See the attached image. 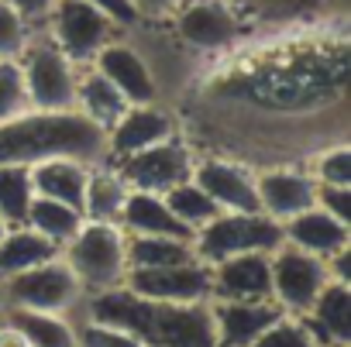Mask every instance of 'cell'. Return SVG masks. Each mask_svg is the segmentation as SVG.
<instances>
[{
	"instance_id": "obj_1",
	"label": "cell",
	"mask_w": 351,
	"mask_h": 347,
	"mask_svg": "<svg viewBox=\"0 0 351 347\" xmlns=\"http://www.w3.org/2000/svg\"><path fill=\"white\" fill-rule=\"evenodd\" d=\"M86 316L131 330L145 347H217L210 299L207 303H158L128 289H107L83 299Z\"/></svg>"
},
{
	"instance_id": "obj_2",
	"label": "cell",
	"mask_w": 351,
	"mask_h": 347,
	"mask_svg": "<svg viewBox=\"0 0 351 347\" xmlns=\"http://www.w3.org/2000/svg\"><path fill=\"white\" fill-rule=\"evenodd\" d=\"M56 155L104 162V131L80 110H25L0 120V165H35Z\"/></svg>"
},
{
	"instance_id": "obj_3",
	"label": "cell",
	"mask_w": 351,
	"mask_h": 347,
	"mask_svg": "<svg viewBox=\"0 0 351 347\" xmlns=\"http://www.w3.org/2000/svg\"><path fill=\"white\" fill-rule=\"evenodd\" d=\"M66 265L76 272L86 296L121 289L128 258H124V231L107 220H83L73 241L62 244Z\"/></svg>"
},
{
	"instance_id": "obj_4",
	"label": "cell",
	"mask_w": 351,
	"mask_h": 347,
	"mask_svg": "<svg viewBox=\"0 0 351 347\" xmlns=\"http://www.w3.org/2000/svg\"><path fill=\"white\" fill-rule=\"evenodd\" d=\"M282 224L272 220L269 214L255 210V214H228L221 210L214 220H207L204 227L193 231V255L204 265H217L231 255H245V251H265L272 255L282 244Z\"/></svg>"
},
{
	"instance_id": "obj_5",
	"label": "cell",
	"mask_w": 351,
	"mask_h": 347,
	"mask_svg": "<svg viewBox=\"0 0 351 347\" xmlns=\"http://www.w3.org/2000/svg\"><path fill=\"white\" fill-rule=\"evenodd\" d=\"M0 299L14 309H42V313H69L86 299L76 272L66 265L62 255L32 265L18 275L0 279Z\"/></svg>"
},
{
	"instance_id": "obj_6",
	"label": "cell",
	"mask_w": 351,
	"mask_h": 347,
	"mask_svg": "<svg viewBox=\"0 0 351 347\" xmlns=\"http://www.w3.org/2000/svg\"><path fill=\"white\" fill-rule=\"evenodd\" d=\"M45 28L52 45L76 66H90L93 55L121 31V25L90 0H56Z\"/></svg>"
},
{
	"instance_id": "obj_7",
	"label": "cell",
	"mask_w": 351,
	"mask_h": 347,
	"mask_svg": "<svg viewBox=\"0 0 351 347\" xmlns=\"http://www.w3.org/2000/svg\"><path fill=\"white\" fill-rule=\"evenodd\" d=\"M18 62H21V79H25L32 110H73L76 107V79L83 66L66 59L52 42L35 38Z\"/></svg>"
},
{
	"instance_id": "obj_8",
	"label": "cell",
	"mask_w": 351,
	"mask_h": 347,
	"mask_svg": "<svg viewBox=\"0 0 351 347\" xmlns=\"http://www.w3.org/2000/svg\"><path fill=\"white\" fill-rule=\"evenodd\" d=\"M269 272H272V303L282 313H296L303 316L313 299L320 296V289L334 279L330 265L289 241H282L272 255H269Z\"/></svg>"
},
{
	"instance_id": "obj_9",
	"label": "cell",
	"mask_w": 351,
	"mask_h": 347,
	"mask_svg": "<svg viewBox=\"0 0 351 347\" xmlns=\"http://www.w3.org/2000/svg\"><path fill=\"white\" fill-rule=\"evenodd\" d=\"M121 179L131 186V190H145V193H169L172 186H180L186 179H193V165H197V155L190 151L186 141L180 138H165L152 148H141L128 158H117L110 162Z\"/></svg>"
},
{
	"instance_id": "obj_10",
	"label": "cell",
	"mask_w": 351,
	"mask_h": 347,
	"mask_svg": "<svg viewBox=\"0 0 351 347\" xmlns=\"http://www.w3.org/2000/svg\"><path fill=\"white\" fill-rule=\"evenodd\" d=\"M172 25L183 45L197 52H221L245 35L241 14L231 0H183Z\"/></svg>"
},
{
	"instance_id": "obj_11",
	"label": "cell",
	"mask_w": 351,
	"mask_h": 347,
	"mask_svg": "<svg viewBox=\"0 0 351 347\" xmlns=\"http://www.w3.org/2000/svg\"><path fill=\"white\" fill-rule=\"evenodd\" d=\"M121 289L158 299V303H207L210 299V265L204 261H180L162 268H128Z\"/></svg>"
},
{
	"instance_id": "obj_12",
	"label": "cell",
	"mask_w": 351,
	"mask_h": 347,
	"mask_svg": "<svg viewBox=\"0 0 351 347\" xmlns=\"http://www.w3.org/2000/svg\"><path fill=\"white\" fill-rule=\"evenodd\" d=\"M176 134V117L158 103H131L104 134V158L107 162H117V158H128L141 148H152L165 138Z\"/></svg>"
},
{
	"instance_id": "obj_13",
	"label": "cell",
	"mask_w": 351,
	"mask_h": 347,
	"mask_svg": "<svg viewBox=\"0 0 351 347\" xmlns=\"http://www.w3.org/2000/svg\"><path fill=\"white\" fill-rule=\"evenodd\" d=\"M128 103H152L158 100V83H155V73L148 66V59L128 45V42H117L110 38L90 62Z\"/></svg>"
},
{
	"instance_id": "obj_14",
	"label": "cell",
	"mask_w": 351,
	"mask_h": 347,
	"mask_svg": "<svg viewBox=\"0 0 351 347\" xmlns=\"http://www.w3.org/2000/svg\"><path fill=\"white\" fill-rule=\"evenodd\" d=\"M193 183L228 214H255L258 190H255V172L228 162V158H200L193 165Z\"/></svg>"
},
{
	"instance_id": "obj_15",
	"label": "cell",
	"mask_w": 351,
	"mask_h": 347,
	"mask_svg": "<svg viewBox=\"0 0 351 347\" xmlns=\"http://www.w3.org/2000/svg\"><path fill=\"white\" fill-rule=\"evenodd\" d=\"M282 309L272 299H210L217 347H252Z\"/></svg>"
},
{
	"instance_id": "obj_16",
	"label": "cell",
	"mask_w": 351,
	"mask_h": 347,
	"mask_svg": "<svg viewBox=\"0 0 351 347\" xmlns=\"http://www.w3.org/2000/svg\"><path fill=\"white\" fill-rule=\"evenodd\" d=\"M210 299H272L269 255L245 251L210 265Z\"/></svg>"
},
{
	"instance_id": "obj_17",
	"label": "cell",
	"mask_w": 351,
	"mask_h": 347,
	"mask_svg": "<svg viewBox=\"0 0 351 347\" xmlns=\"http://www.w3.org/2000/svg\"><path fill=\"white\" fill-rule=\"evenodd\" d=\"M255 190H258L262 214H269L279 224H286L289 217H296L317 203V179L310 172H296V168L262 172V176H255Z\"/></svg>"
},
{
	"instance_id": "obj_18",
	"label": "cell",
	"mask_w": 351,
	"mask_h": 347,
	"mask_svg": "<svg viewBox=\"0 0 351 347\" xmlns=\"http://www.w3.org/2000/svg\"><path fill=\"white\" fill-rule=\"evenodd\" d=\"M282 237L289 244H296V248H303V251L327 261V258L351 248V224L337 220L334 214H327L313 203L310 210H303V214H296L282 224Z\"/></svg>"
},
{
	"instance_id": "obj_19",
	"label": "cell",
	"mask_w": 351,
	"mask_h": 347,
	"mask_svg": "<svg viewBox=\"0 0 351 347\" xmlns=\"http://www.w3.org/2000/svg\"><path fill=\"white\" fill-rule=\"evenodd\" d=\"M306 326L320 340V347H348L351 344V282L330 279L313 306L303 313Z\"/></svg>"
},
{
	"instance_id": "obj_20",
	"label": "cell",
	"mask_w": 351,
	"mask_h": 347,
	"mask_svg": "<svg viewBox=\"0 0 351 347\" xmlns=\"http://www.w3.org/2000/svg\"><path fill=\"white\" fill-rule=\"evenodd\" d=\"M90 165L93 162H80V158H69V155L42 158V162L28 165L32 190H35V196H49V200H59V203L83 210V190H86Z\"/></svg>"
},
{
	"instance_id": "obj_21",
	"label": "cell",
	"mask_w": 351,
	"mask_h": 347,
	"mask_svg": "<svg viewBox=\"0 0 351 347\" xmlns=\"http://www.w3.org/2000/svg\"><path fill=\"white\" fill-rule=\"evenodd\" d=\"M117 227L124 234H165V237H190L193 241V231L183 220H176V214L165 207L162 193H145V190H128Z\"/></svg>"
},
{
	"instance_id": "obj_22",
	"label": "cell",
	"mask_w": 351,
	"mask_h": 347,
	"mask_svg": "<svg viewBox=\"0 0 351 347\" xmlns=\"http://www.w3.org/2000/svg\"><path fill=\"white\" fill-rule=\"evenodd\" d=\"M128 183L121 179V172L104 158V162H93L90 172H86V190H83V217L86 220H107V224H117L121 217V207L128 200Z\"/></svg>"
},
{
	"instance_id": "obj_23",
	"label": "cell",
	"mask_w": 351,
	"mask_h": 347,
	"mask_svg": "<svg viewBox=\"0 0 351 347\" xmlns=\"http://www.w3.org/2000/svg\"><path fill=\"white\" fill-rule=\"evenodd\" d=\"M131 103L93 69V66H83L80 69V79H76V107L73 110H80L86 120H93L104 134H107V127L128 110Z\"/></svg>"
},
{
	"instance_id": "obj_24",
	"label": "cell",
	"mask_w": 351,
	"mask_h": 347,
	"mask_svg": "<svg viewBox=\"0 0 351 347\" xmlns=\"http://www.w3.org/2000/svg\"><path fill=\"white\" fill-rule=\"evenodd\" d=\"M4 320L25 337L28 347H76V326L66 320V313L4 306Z\"/></svg>"
},
{
	"instance_id": "obj_25",
	"label": "cell",
	"mask_w": 351,
	"mask_h": 347,
	"mask_svg": "<svg viewBox=\"0 0 351 347\" xmlns=\"http://www.w3.org/2000/svg\"><path fill=\"white\" fill-rule=\"evenodd\" d=\"M56 255H62L59 244H52L49 237H42L28 224H14V227H8L4 241H0V279L18 275L32 265H42Z\"/></svg>"
},
{
	"instance_id": "obj_26",
	"label": "cell",
	"mask_w": 351,
	"mask_h": 347,
	"mask_svg": "<svg viewBox=\"0 0 351 347\" xmlns=\"http://www.w3.org/2000/svg\"><path fill=\"white\" fill-rule=\"evenodd\" d=\"M124 258L128 268H162L193 261V241L190 237H165V234H124ZM200 261V258H197Z\"/></svg>"
},
{
	"instance_id": "obj_27",
	"label": "cell",
	"mask_w": 351,
	"mask_h": 347,
	"mask_svg": "<svg viewBox=\"0 0 351 347\" xmlns=\"http://www.w3.org/2000/svg\"><path fill=\"white\" fill-rule=\"evenodd\" d=\"M83 220H86L83 210H76L69 203H59V200H49V196H32L28 217H25V224L32 231H38L42 237H49L59 248L66 241H73V234L83 227Z\"/></svg>"
},
{
	"instance_id": "obj_28",
	"label": "cell",
	"mask_w": 351,
	"mask_h": 347,
	"mask_svg": "<svg viewBox=\"0 0 351 347\" xmlns=\"http://www.w3.org/2000/svg\"><path fill=\"white\" fill-rule=\"evenodd\" d=\"M162 200H165V207L176 214V220H183L190 231L204 227L207 220H214V217L221 214V207H217L193 179H186V183H180V186H172L169 193H162Z\"/></svg>"
},
{
	"instance_id": "obj_29",
	"label": "cell",
	"mask_w": 351,
	"mask_h": 347,
	"mask_svg": "<svg viewBox=\"0 0 351 347\" xmlns=\"http://www.w3.org/2000/svg\"><path fill=\"white\" fill-rule=\"evenodd\" d=\"M32 196H35V190H32L28 165H0V217L11 227L25 224Z\"/></svg>"
},
{
	"instance_id": "obj_30",
	"label": "cell",
	"mask_w": 351,
	"mask_h": 347,
	"mask_svg": "<svg viewBox=\"0 0 351 347\" xmlns=\"http://www.w3.org/2000/svg\"><path fill=\"white\" fill-rule=\"evenodd\" d=\"M252 347H320V340L313 337V330L306 326L303 316L296 313H279L258 337Z\"/></svg>"
},
{
	"instance_id": "obj_31",
	"label": "cell",
	"mask_w": 351,
	"mask_h": 347,
	"mask_svg": "<svg viewBox=\"0 0 351 347\" xmlns=\"http://www.w3.org/2000/svg\"><path fill=\"white\" fill-rule=\"evenodd\" d=\"M35 38H38V28L0 0V59H21Z\"/></svg>"
},
{
	"instance_id": "obj_32",
	"label": "cell",
	"mask_w": 351,
	"mask_h": 347,
	"mask_svg": "<svg viewBox=\"0 0 351 347\" xmlns=\"http://www.w3.org/2000/svg\"><path fill=\"white\" fill-rule=\"evenodd\" d=\"M76 347H145V344H141L131 330H124V326H117V323L86 316V320L76 326Z\"/></svg>"
},
{
	"instance_id": "obj_33",
	"label": "cell",
	"mask_w": 351,
	"mask_h": 347,
	"mask_svg": "<svg viewBox=\"0 0 351 347\" xmlns=\"http://www.w3.org/2000/svg\"><path fill=\"white\" fill-rule=\"evenodd\" d=\"M32 110L25 79H21V62L18 59H0V120H11L18 114Z\"/></svg>"
},
{
	"instance_id": "obj_34",
	"label": "cell",
	"mask_w": 351,
	"mask_h": 347,
	"mask_svg": "<svg viewBox=\"0 0 351 347\" xmlns=\"http://www.w3.org/2000/svg\"><path fill=\"white\" fill-rule=\"evenodd\" d=\"M310 176H313L317 183H327V186H351V151H348V144L327 148V151L313 162Z\"/></svg>"
},
{
	"instance_id": "obj_35",
	"label": "cell",
	"mask_w": 351,
	"mask_h": 347,
	"mask_svg": "<svg viewBox=\"0 0 351 347\" xmlns=\"http://www.w3.org/2000/svg\"><path fill=\"white\" fill-rule=\"evenodd\" d=\"M317 207L334 214L337 220H348L351 224V186H327V183H317Z\"/></svg>"
},
{
	"instance_id": "obj_36",
	"label": "cell",
	"mask_w": 351,
	"mask_h": 347,
	"mask_svg": "<svg viewBox=\"0 0 351 347\" xmlns=\"http://www.w3.org/2000/svg\"><path fill=\"white\" fill-rule=\"evenodd\" d=\"M4 4H11L25 21H32L42 31L45 21H49V14H52V8H56V0H4Z\"/></svg>"
},
{
	"instance_id": "obj_37",
	"label": "cell",
	"mask_w": 351,
	"mask_h": 347,
	"mask_svg": "<svg viewBox=\"0 0 351 347\" xmlns=\"http://www.w3.org/2000/svg\"><path fill=\"white\" fill-rule=\"evenodd\" d=\"M128 4L134 8L138 21H158V18H172L176 11H180L183 0H128Z\"/></svg>"
},
{
	"instance_id": "obj_38",
	"label": "cell",
	"mask_w": 351,
	"mask_h": 347,
	"mask_svg": "<svg viewBox=\"0 0 351 347\" xmlns=\"http://www.w3.org/2000/svg\"><path fill=\"white\" fill-rule=\"evenodd\" d=\"M90 4H97L100 11H107L121 28H134L138 25V14H134V8L128 4V0H90Z\"/></svg>"
},
{
	"instance_id": "obj_39",
	"label": "cell",
	"mask_w": 351,
	"mask_h": 347,
	"mask_svg": "<svg viewBox=\"0 0 351 347\" xmlns=\"http://www.w3.org/2000/svg\"><path fill=\"white\" fill-rule=\"evenodd\" d=\"M245 4H252V8H258V11H303V8H310L313 0H245Z\"/></svg>"
},
{
	"instance_id": "obj_40",
	"label": "cell",
	"mask_w": 351,
	"mask_h": 347,
	"mask_svg": "<svg viewBox=\"0 0 351 347\" xmlns=\"http://www.w3.org/2000/svg\"><path fill=\"white\" fill-rule=\"evenodd\" d=\"M0 347H28V344H25V337H21L8 320H0Z\"/></svg>"
},
{
	"instance_id": "obj_41",
	"label": "cell",
	"mask_w": 351,
	"mask_h": 347,
	"mask_svg": "<svg viewBox=\"0 0 351 347\" xmlns=\"http://www.w3.org/2000/svg\"><path fill=\"white\" fill-rule=\"evenodd\" d=\"M8 227H11V224H8L4 217H0V241H4V234H8Z\"/></svg>"
},
{
	"instance_id": "obj_42",
	"label": "cell",
	"mask_w": 351,
	"mask_h": 347,
	"mask_svg": "<svg viewBox=\"0 0 351 347\" xmlns=\"http://www.w3.org/2000/svg\"><path fill=\"white\" fill-rule=\"evenodd\" d=\"M0 320H4V299H0Z\"/></svg>"
}]
</instances>
